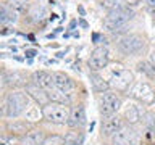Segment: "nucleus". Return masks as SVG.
<instances>
[{"mask_svg": "<svg viewBox=\"0 0 155 145\" xmlns=\"http://www.w3.org/2000/svg\"><path fill=\"white\" fill-rule=\"evenodd\" d=\"M28 105H29V95L26 92H12V94L7 95V98L3 102L5 116L16 118L28 110Z\"/></svg>", "mask_w": 155, "mask_h": 145, "instance_id": "nucleus-1", "label": "nucleus"}, {"mask_svg": "<svg viewBox=\"0 0 155 145\" xmlns=\"http://www.w3.org/2000/svg\"><path fill=\"white\" fill-rule=\"evenodd\" d=\"M134 18V11L129 7H116L108 11V16L104 21V27L108 31H118L124 27Z\"/></svg>", "mask_w": 155, "mask_h": 145, "instance_id": "nucleus-2", "label": "nucleus"}, {"mask_svg": "<svg viewBox=\"0 0 155 145\" xmlns=\"http://www.w3.org/2000/svg\"><path fill=\"white\" fill-rule=\"evenodd\" d=\"M134 81V76L128 68H124L123 65L116 63L113 65V68L110 69V81H108V85L113 87V89L120 90V92H124L129 89V85L133 84Z\"/></svg>", "mask_w": 155, "mask_h": 145, "instance_id": "nucleus-3", "label": "nucleus"}, {"mask_svg": "<svg viewBox=\"0 0 155 145\" xmlns=\"http://www.w3.org/2000/svg\"><path fill=\"white\" fill-rule=\"evenodd\" d=\"M42 116L48 123L66 124L68 119H70V108H68V105L48 102L45 106H42Z\"/></svg>", "mask_w": 155, "mask_h": 145, "instance_id": "nucleus-4", "label": "nucleus"}, {"mask_svg": "<svg viewBox=\"0 0 155 145\" xmlns=\"http://www.w3.org/2000/svg\"><path fill=\"white\" fill-rule=\"evenodd\" d=\"M121 108V98L116 94H111V92H104L99 97V111L100 114L107 118V116L115 114L116 111Z\"/></svg>", "mask_w": 155, "mask_h": 145, "instance_id": "nucleus-5", "label": "nucleus"}, {"mask_svg": "<svg viewBox=\"0 0 155 145\" xmlns=\"http://www.w3.org/2000/svg\"><path fill=\"white\" fill-rule=\"evenodd\" d=\"M89 68L92 72H97V71H102L104 68L108 66L110 63V53H108V48L100 45V47H95L92 50L91 56H89Z\"/></svg>", "mask_w": 155, "mask_h": 145, "instance_id": "nucleus-6", "label": "nucleus"}, {"mask_svg": "<svg viewBox=\"0 0 155 145\" xmlns=\"http://www.w3.org/2000/svg\"><path fill=\"white\" fill-rule=\"evenodd\" d=\"M113 145H140V135L134 127L123 126L113 135Z\"/></svg>", "mask_w": 155, "mask_h": 145, "instance_id": "nucleus-7", "label": "nucleus"}, {"mask_svg": "<svg viewBox=\"0 0 155 145\" xmlns=\"http://www.w3.org/2000/svg\"><path fill=\"white\" fill-rule=\"evenodd\" d=\"M118 45H120L123 53H126V55H134V53H139L142 50L145 42L137 34H129V36H124L123 39H120Z\"/></svg>", "mask_w": 155, "mask_h": 145, "instance_id": "nucleus-8", "label": "nucleus"}, {"mask_svg": "<svg viewBox=\"0 0 155 145\" xmlns=\"http://www.w3.org/2000/svg\"><path fill=\"white\" fill-rule=\"evenodd\" d=\"M131 95L134 97L136 100H139V102H142V103H152L153 98H155V94H153V90H152V87H150L147 82H136L134 87H133V90H131Z\"/></svg>", "mask_w": 155, "mask_h": 145, "instance_id": "nucleus-9", "label": "nucleus"}, {"mask_svg": "<svg viewBox=\"0 0 155 145\" xmlns=\"http://www.w3.org/2000/svg\"><path fill=\"white\" fill-rule=\"evenodd\" d=\"M52 77H53V85H55V89H58L60 92H63V94L70 95L71 92L76 89L74 81H73L68 74H65V72L55 71V72H52Z\"/></svg>", "mask_w": 155, "mask_h": 145, "instance_id": "nucleus-10", "label": "nucleus"}, {"mask_svg": "<svg viewBox=\"0 0 155 145\" xmlns=\"http://www.w3.org/2000/svg\"><path fill=\"white\" fill-rule=\"evenodd\" d=\"M87 123V116H86V108L82 105H76L70 110V119H68V124L71 126L73 129H81L84 127Z\"/></svg>", "mask_w": 155, "mask_h": 145, "instance_id": "nucleus-11", "label": "nucleus"}, {"mask_svg": "<svg viewBox=\"0 0 155 145\" xmlns=\"http://www.w3.org/2000/svg\"><path fill=\"white\" fill-rule=\"evenodd\" d=\"M121 127H123V123H121V119L116 114L107 116V118H104V121H102V134L107 135V137L115 135Z\"/></svg>", "mask_w": 155, "mask_h": 145, "instance_id": "nucleus-12", "label": "nucleus"}, {"mask_svg": "<svg viewBox=\"0 0 155 145\" xmlns=\"http://www.w3.org/2000/svg\"><path fill=\"white\" fill-rule=\"evenodd\" d=\"M32 82H34V84H37L42 90H45V92H50L52 89H55L52 74L48 71H44V69L34 72V74H32Z\"/></svg>", "mask_w": 155, "mask_h": 145, "instance_id": "nucleus-13", "label": "nucleus"}, {"mask_svg": "<svg viewBox=\"0 0 155 145\" xmlns=\"http://www.w3.org/2000/svg\"><path fill=\"white\" fill-rule=\"evenodd\" d=\"M26 94H28L29 97H32V98L36 100L41 106H45L48 102H50V100H48L47 92L42 90L41 87H39L37 84H34V82H31V84L26 85Z\"/></svg>", "mask_w": 155, "mask_h": 145, "instance_id": "nucleus-14", "label": "nucleus"}, {"mask_svg": "<svg viewBox=\"0 0 155 145\" xmlns=\"http://www.w3.org/2000/svg\"><path fill=\"white\" fill-rule=\"evenodd\" d=\"M45 140V135L41 129H31L29 132L23 135V145H42V142Z\"/></svg>", "mask_w": 155, "mask_h": 145, "instance_id": "nucleus-15", "label": "nucleus"}, {"mask_svg": "<svg viewBox=\"0 0 155 145\" xmlns=\"http://www.w3.org/2000/svg\"><path fill=\"white\" fill-rule=\"evenodd\" d=\"M8 85L10 87H26L28 85L26 72H23V71L8 72Z\"/></svg>", "mask_w": 155, "mask_h": 145, "instance_id": "nucleus-16", "label": "nucleus"}, {"mask_svg": "<svg viewBox=\"0 0 155 145\" xmlns=\"http://www.w3.org/2000/svg\"><path fill=\"white\" fill-rule=\"evenodd\" d=\"M16 19H18V13L13 8H10L8 5L0 8V23L12 24V23H16Z\"/></svg>", "mask_w": 155, "mask_h": 145, "instance_id": "nucleus-17", "label": "nucleus"}, {"mask_svg": "<svg viewBox=\"0 0 155 145\" xmlns=\"http://www.w3.org/2000/svg\"><path fill=\"white\" fill-rule=\"evenodd\" d=\"M47 95H48V100L55 102V103H63V105H70L71 103V97L60 92L58 89H52L50 92H47Z\"/></svg>", "mask_w": 155, "mask_h": 145, "instance_id": "nucleus-18", "label": "nucleus"}, {"mask_svg": "<svg viewBox=\"0 0 155 145\" xmlns=\"http://www.w3.org/2000/svg\"><path fill=\"white\" fill-rule=\"evenodd\" d=\"M91 82H92V87H94L95 92H99V94H104V92L108 90V82L105 79H102V77L97 74V72H92L91 74Z\"/></svg>", "mask_w": 155, "mask_h": 145, "instance_id": "nucleus-19", "label": "nucleus"}, {"mask_svg": "<svg viewBox=\"0 0 155 145\" xmlns=\"http://www.w3.org/2000/svg\"><path fill=\"white\" fill-rule=\"evenodd\" d=\"M124 118L128 119L129 124L139 123V119H140V110H139V106L129 105L128 108H126V111H124Z\"/></svg>", "mask_w": 155, "mask_h": 145, "instance_id": "nucleus-20", "label": "nucleus"}, {"mask_svg": "<svg viewBox=\"0 0 155 145\" xmlns=\"http://www.w3.org/2000/svg\"><path fill=\"white\" fill-rule=\"evenodd\" d=\"M8 129L12 130V132L18 134V135H24L26 132H29V124L26 121H15L13 124L8 126Z\"/></svg>", "mask_w": 155, "mask_h": 145, "instance_id": "nucleus-21", "label": "nucleus"}, {"mask_svg": "<svg viewBox=\"0 0 155 145\" xmlns=\"http://www.w3.org/2000/svg\"><path fill=\"white\" fill-rule=\"evenodd\" d=\"M42 145H66V140L61 135H48L42 142Z\"/></svg>", "mask_w": 155, "mask_h": 145, "instance_id": "nucleus-22", "label": "nucleus"}, {"mask_svg": "<svg viewBox=\"0 0 155 145\" xmlns=\"http://www.w3.org/2000/svg\"><path fill=\"white\" fill-rule=\"evenodd\" d=\"M65 140H66L68 145H81V143H82V135H81L79 132L71 130V132L65 137Z\"/></svg>", "mask_w": 155, "mask_h": 145, "instance_id": "nucleus-23", "label": "nucleus"}, {"mask_svg": "<svg viewBox=\"0 0 155 145\" xmlns=\"http://www.w3.org/2000/svg\"><path fill=\"white\" fill-rule=\"evenodd\" d=\"M7 85H8V72L0 69V90H2L3 87H7Z\"/></svg>", "mask_w": 155, "mask_h": 145, "instance_id": "nucleus-24", "label": "nucleus"}, {"mask_svg": "<svg viewBox=\"0 0 155 145\" xmlns=\"http://www.w3.org/2000/svg\"><path fill=\"white\" fill-rule=\"evenodd\" d=\"M0 145H15V140L10 137H0Z\"/></svg>", "mask_w": 155, "mask_h": 145, "instance_id": "nucleus-25", "label": "nucleus"}, {"mask_svg": "<svg viewBox=\"0 0 155 145\" xmlns=\"http://www.w3.org/2000/svg\"><path fill=\"white\" fill-rule=\"evenodd\" d=\"M149 63H150V66H152L153 71H155V50L150 52V55H149Z\"/></svg>", "mask_w": 155, "mask_h": 145, "instance_id": "nucleus-26", "label": "nucleus"}, {"mask_svg": "<svg viewBox=\"0 0 155 145\" xmlns=\"http://www.w3.org/2000/svg\"><path fill=\"white\" fill-rule=\"evenodd\" d=\"M36 55H37L36 50H26V56H28V58H34Z\"/></svg>", "mask_w": 155, "mask_h": 145, "instance_id": "nucleus-27", "label": "nucleus"}, {"mask_svg": "<svg viewBox=\"0 0 155 145\" xmlns=\"http://www.w3.org/2000/svg\"><path fill=\"white\" fill-rule=\"evenodd\" d=\"M147 3H149V7L152 10H155V0H147Z\"/></svg>", "mask_w": 155, "mask_h": 145, "instance_id": "nucleus-28", "label": "nucleus"}, {"mask_svg": "<svg viewBox=\"0 0 155 145\" xmlns=\"http://www.w3.org/2000/svg\"><path fill=\"white\" fill-rule=\"evenodd\" d=\"M81 26H82V27H87V23L84 21V19H81Z\"/></svg>", "mask_w": 155, "mask_h": 145, "instance_id": "nucleus-29", "label": "nucleus"}, {"mask_svg": "<svg viewBox=\"0 0 155 145\" xmlns=\"http://www.w3.org/2000/svg\"><path fill=\"white\" fill-rule=\"evenodd\" d=\"M153 124H155V123H153Z\"/></svg>", "mask_w": 155, "mask_h": 145, "instance_id": "nucleus-30", "label": "nucleus"}]
</instances>
